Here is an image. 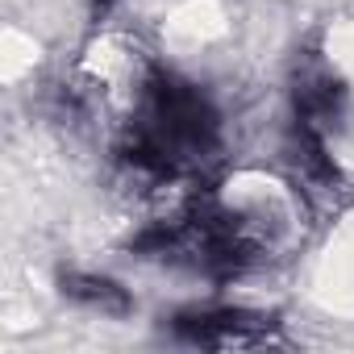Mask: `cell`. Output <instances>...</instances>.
I'll return each instance as SVG.
<instances>
[{"label":"cell","instance_id":"6da1fadb","mask_svg":"<svg viewBox=\"0 0 354 354\" xmlns=\"http://www.w3.org/2000/svg\"><path fill=\"white\" fill-rule=\"evenodd\" d=\"M188 342H201V346H263L271 337V321L263 317H246V313H205V317H180L175 321Z\"/></svg>","mask_w":354,"mask_h":354},{"label":"cell","instance_id":"3957f363","mask_svg":"<svg viewBox=\"0 0 354 354\" xmlns=\"http://www.w3.org/2000/svg\"><path fill=\"white\" fill-rule=\"evenodd\" d=\"M109 5H113V0H96V5H92V9H96V13H104Z\"/></svg>","mask_w":354,"mask_h":354},{"label":"cell","instance_id":"7a4b0ae2","mask_svg":"<svg viewBox=\"0 0 354 354\" xmlns=\"http://www.w3.org/2000/svg\"><path fill=\"white\" fill-rule=\"evenodd\" d=\"M67 296L92 304V308H104V313H125V292L109 279H96V275H71L67 279Z\"/></svg>","mask_w":354,"mask_h":354}]
</instances>
